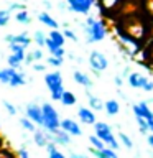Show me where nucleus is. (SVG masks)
Returning <instances> with one entry per match:
<instances>
[{"mask_svg":"<svg viewBox=\"0 0 153 158\" xmlns=\"http://www.w3.org/2000/svg\"><path fill=\"white\" fill-rule=\"evenodd\" d=\"M82 31L86 33L87 43H101L107 36V27L101 18L89 15L86 17V22L82 23Z\"/></svg>","mask_w":153,"mask_h":158,"instance_id":"f257e3e1","label":"nucleus"},{"mask_svg":"<svg viewBox=\"0 0 153 158\" xmlns=\"http://www.w3.org/2000/svg\"><path fill=\"white\" fill-rule=\"evenodd\" d=\"M44 84H46V87L49 89V92H51L53 101L61 102L63 94L66 92V89H64V81H63V74L59 73L58 69L46 73L44 74Z\"/></svg>","mask_w":153,"mask_h":158,"instance_id":"f03ea898","label":"nucleus"},{"mask_svg":"<svg viewBox=\"0 0 153 158\" xmlns=\"http://www.w3.org/2000/svg\"><path fill=\"white\" fill-rule=\"evenodd\" d=\"M94 135H97L109 148H112V150L117 152L118 148H120V142H118L117 135L114 133V128H112L110 123L97 120L96 125H94Z\"/></svg>","mask_w":153,"mask_h":158,"instance_id":"7ed1b4c3","label":"nucleus"},{"mask_svg":"<svg viewBox=\"0 0 153 158\" xmlns=\"http://www.w3.org/2000/svg\"><path fill=\"white\" fill-rule=\"evenodd\" d=\"M41 109H43V127L41 128L48 130L49 133L59 130V128H61V120L63 118L59 117V112L54 109V106L51 102H43Z\"/></svg>","mask_w":153,"mask_h":158,"instance_id":"20e7f679","label":"nucleus"},{"mask_svg":"<svg viewBox=\"0 0 153 158\" xmlns=\"http://www.w3.org/2000/svg\"><path fill=\"white\" fill-rule=\"evenodd\" d=\"M115 35H117V43L120 44L122 53H125L130 58H137L138 53H140V43H138V40L118 28L115 30Z\"/></svg>","mask_w":153,"mask_h":158,"instance_id":"39448f33","label":"nucleus"},{"mask_svg":"<svg viewBox=\"0 0 153 158\" xmlns=\"http://www.w3.org/2000/svg\"><path fill=\"white\" fill-rule=\"evenodd\" d=\"M68 3V10L76 15L89 17L92 8L96 7V0H64Z\"/></svg>","mask_w":153,"mask_h":158,"instance_id":"423d86ee","label":"nucleus"},{"mask_svg":"<svg viewBox=\"0 0 153 158\" xmlns=\"http://www.w3.org/2000/svg\"><path fill=\"white\" fill-rule=\"evenodd\" d=\"M89 66H91L92 73L99 76L101 73H104L109 68V59L102 51H97V49H92L89 53Z\"/></svg>","mask_w":153,"mask_h":158,"instance_id":"0eeeda50","label":"nucleus"},{"mask_svg":"<svg viewBox=\"0 0 153 158\" xmlns=\"http://www.w3.org/2000/svg\"><path fill=\"white\" fill-rule=\"evenodd\" d=\"M132 112L135 117H143L148 123V128H150V133H153V109L150 107V102L142 101L137 104H132Z\"/></svg>","mask_w":153,"mask_h":158,"instance_id":"6e6552de","label":"nucleus"},{"mask_svg":"<svg viewBox=\"0 0 153 158\" xmlns=\"http://www.w3.org/2000/svg\"><path fill=\"white\" fill-rule=\"evenodd\" d=\"M3 41L8 44H20V46H23L25 49H27L30 44H31L33 40L30 38V35L27 31H23V33H18V35H15V33H8V35H5L3 36Z\"/></svg>","mask_w":153,"mask_h":158,"instance_id":"1a4fd4ad","label":"nucleus"},{"mask_svg":"<svg viewBox=\"0 0 153 158\" xmlns=\"http://www.w3.org/2000/svg\"><path fill=\"white\" fill-rule=\"evenodd\" d=\"M25 115H27L30 120H33L38 127H43V109L39 104L30 102L25 107Z\"/></svg>","mask_w":153,"mask_h":158,"instance_id":"9d476101","label":"nucleus"},{"mask_svg":"<svg viewBox=\"0 0 153 158\" xmlns=\"http://www.w3.org/2000/svg\"><path fill=\"white\" fill-rule=\"evenodd\" d=\"M61 128L64 132H68L71 137H82V128L79 125V122H76L71 117H66L61 120Z\"/></svg>","mask_w":153,"mask_h":158,"instance_id":"9b49d317","label":"nucleus"},{"mask_svg":"<svg viewBox=\"0 0 153 158\" xmlns=\"http://www.w3.org/2000/svg\"><path fill=\"white\" fill-rule=\"evenodd\" d=\"M148 79L150 77H147L145 74H142L138 71H132L130 74H128V77H127V82H128V86H130L132 89H142L143 91V87H145V84L148 82Z\"/></svg>","mask_w":153,"mask_h":158,"instance_id":"f8f14e48","label":"nucleus"},{"mask_svg":"<svg viewBox=\"0 0 153 158\" xmlns=\"http://www.w3.org/2000/svg\"><path fill=\"white\" fill-rule=\"evenodd\" d=\"M77 117H79V120H81L84 125H96V122H97V118H96V112L92 110L91 107H84L81 106L77 109Z\"/></svg>","mask_w":153,"mask_h":158,"instance_id":"ddd939ff","label":"nucleus"},{"mask_svg":"<svg viewBox=\"0 0 153 158\" xmlns=\"http://www.w3.org/2000/svg\"><path fill=\"white\" fill-rule=\"evenodd\" d=\"M33 142L35 145L39 147V148H46L49 143H51V133L44 128H38L36 132L33 133Z\"/></svg>","mask_w":153,"mask_h":158,"instance_id":"4468645a","label":"nucleus"},{"mask_svg":"<svg viewBox=\"0 0 153 158\" xmlns=\"http://www.w3.org/2000/svg\"><path fill=\"white\" fill-rule=\"evenodd\" d=\"M27 82H28V79H27V76H25V73L22 69L10 68V84H8L10 87H22Z\"/></svg>","mask_w":153,"mask_h":158,"instance_id":"2eb2a0df","label":"nucleus"},{"mask_svg":"<svg viewBox=\"0 0 153 158\" xmlns=\"http://www.w3.org/2000/svg\"><path fill=\"white\" fill-rule=\"evenodd\" d=\"M51 142L56 143L58 147H68L71 143V135L68 132H64L63 128H59L56 132H51Z\"/></svg>","mask_w":153,"mask_h":158,"instance_id":"dca6fc26","label":"nucleus"},{"mask_svg":"<svg viewBox=\"0 0 153 158\" xmlns=\"http://www.w3.org/2000/svg\"><path fill=\"white\" fill-rule=\"evenodd\" d=\"M38 20H39V23H43L46 28L49 30H59V23H58V20L56 18H53V15L49 13V12H39L38 13Z\"/></svg>","mask_w":153,"mask_h":158,"instance_id":"f3484780","label":"nucleus"},{"mask_svg":"<svg viewBox=\"0 0 153 158\" xmlns=\"http://www.w3.org/2000/svg\"><path fill=\"white\" fill-rule=\"evenodd\" d=\"M72 79H74V82L79 84V86H82L84 89H91L92 87V79L87 76L86 73H82V71H79V69H76V71L72 73Z\"/></svg>","mask_w":153,"mask_h":158,"instance_id":"a211bd4d","label":"nucleus"},{"mask_svg":"<svg viewBox=\"0 0 153 158\" xmlns=\"http://www.w3.org/2000/svg\"><path fill=\"white\" fill-rule=\"evenodd\" d=\"M104 110H105V114L109 117H115L120 114V104H118L117 99H109V101H105Z\"/></svg>","mask_w":153,"mask_h":158,"instance_id":"6ab92c4d","label":"nucleus"},{"mask_svg":"<svg viewBox=\"0 0 153 158\" xmlns=\"http://www.w3.org/2000/svg\"><path fill=\"white\" fill-rule=\"evenodd\" d=\"M86 96H87V99H89V107L92 109L94 112H99V110H104V106H105V102H102V99L101 97H97V96H94V94H91V92H86Z\"/></svg>","mask_w":153,"mask_h":158,"instance_id":"aec40b11","label":"nucleus"},{"mask_svg":"<svg viewBox=\"0 0 153 158\" xmlns=\"http://www.w3.org/2000/svg\"><path fill=\"white\" fill-rule=\"evenodd\" d=\"M48 38L51 40L56 46H63L64 48V44H66V36H64V33L59 31V30H49Z\"/></svg>","mask_w":153,"mask_h":158,"instance_id":"412c9836","label":"nucleus"},{"mask_svg":"<svg viewBox=\"0 0 153 158\" xmlns=\"http://www.w3.org/2000/svg\"><path fill=\"white\" fill-rule=\"evenodd\" d=\"M18 123H20V127H22L25 132H30L31 135L38 130V128H36L38 125H36V123H35L33 120H30L27 115H25V117H20V118H18Z\"/></svg>","mask_w":153,"mask_h":158,"instance_id":"4be33fe9","label":"nucleus"},{"mask_svg":"<svg viewBox=\"0 0 153 158\" xmlns=\"http://www.w3.org/2000/svg\"><path fill=\"white\" fill-rule=\"evenodd\" d=\"M61 104H63L64 107H72V106H76V104H77V97H76V94L71 92V91H66V92L63 94Z\"/></svg>","mask_w":153,"mask_h":158,"instance_id":"5701e85b","label":"nucleus"},{"mask_svg":"<svg viewBox=\"0 0 153 158\" xmlns=\"http://www.w3.org/2000/svg\"><path fill=\"white\" fill-rule=\"evenodd\" d=\"M13 18L22 25H30L31 23V15H30L28 10H20V12L13 13Z\"/></svg>","mask_w":153,"mask_h":158,"instance_id":"b1692460","label":"nucleus"},{"mask_svg":"<svg viewBox=\"0 0 153 158\" xmlns=\"http://www.w3.org/2000/svg\"><path fill=\"white\" fill-rule=\"evenodd\" d=\"M8 48H10V51H12V54H15V56L25 64V59H27V49H25L23 46H20V44H10Z\"/></svg>","mask_w":153,"mask_h":158,"instance_id":"393cba45","label":"nucleus"},{"mask_svg":"<svg viewBox=\"0 0 153 158\" xmlns=\"http://www.w3.org/2000/svg\"><path fill=\"white\" fill-rule=\"evenodd\" d=\"M117 138H118V142H120V145H123V148H127V150H133V140L128 137V133L118 132Z\"/></svg>","mask_w":153,"mask_h":158,"instance_id":"a878e982","label":"nucleus"},{"mask_svg":"<svg viewBox=\"0 0 153 158\" xmlns=\"http://www.w3.org/2000/svg\"><path fill=\"white\" fill-rule=\"evenodd\" d=\"M46 40H48V36L44 35L43 30H36V31L33 33V41L36 43L38 48H44V46H46Z\"/></svg>","mask_w":153,"mask_h":158,"instance_id":"bb28decb","label":"nucleus"},{"mask_svg":"<svg viewBox=\"0 0 153 158\" xmlns=\"http://www.w3.org/2000/svg\"><path fill=\"white\" fill-rule=\"evenodd\" d=\"M89 143H91V147L96 148V150H105V148H107V145L97 135H91V137H89Z\"/></svg>","mask_w":153,"mask_h":158,"instance_id":"cd10ccee","label":"nucleus"},{"mask_svg":"<svg viewBox=\"0 0 153 158\" xmlns=\"http://www.w3.org/2000/svg\"><path fill=\"white\" fill-rule=\"evenodd\" d=\"M135 122H137V125H138V132L142 133V135H148V132H150V128H148V123L147 120L143 117H135Z\"/></svg>","mask_w":153,"mask_h":158,"instance_id":"c85d7f7f","label":"nucleus"},{"mask_svg":"<svg viewBox=\"0 0 153 158\" xmlns=\"http://www.w3.org/2000/svg\"><path fill=\"white\" fill-rule=\"evenodd\" d=\"M7 66L8 68H13V69H22L23 63L20 61L15 54H8V56H7Z\"/></svg>","mask_w":153,"mask_h":158,"instance_id":"c756f323","label":"nucleus"},{"mask_svg":"<svg viewBox=\"0 0 153 158\" xmlns=\"http://www.w3.org/2000/svg\"><path fill=\"white\" fill-rule=\"evenodd\" d=\"M12 18V12L8 8H2L0 10V27H7Z\"/></svg>","mask_w":153,"mask_h":158,"instance_id":"7c9ffc66","label":"nucleus"},{"mask_svg":"<svg viewBox=\"0 0 153 158\" xmlns=\"http://www.w3.org/2000/svg\"><path fill=\"white\" fill-rule=\"evenodd\" d=\"M46 64L53 68H61L64 64V58H56V56H48L46 58Z\"/></svg>","mask_w":153,"mask_h":158,"instance_id":"2f4dec72","label":"nucleus"},{"mask_svg":"<svg viewBox=\"0 0 153 158\" xmlns=\"http://www.w3.org/2000/svg\"><path fill=\"white\" fill-rule=\"evenodd\" d=\"M2 104H3V109H5V110H7V114H8V115H17L18 109L15 107V106H13V104L10 102V101H3Z\"/></svg>","mask_w":153,"mask_h":158,"instance_id":"473e14b6","label":"nucleus"},{"mask_svg":"<svg viewBox=\"0 0 153 158\" xmlns=\"http://www.w3.org/2000/svg\"><path fill=\"white\" fill-rule=\"evenodd\" d=\"M31 58H33V63H39L41 59H44V53H43V49L41 48H36V49H33L31 53Z\"/></svg>","mask_w":153,"mask_h":158,"instance_id":"72a5a7b5","label":"nucleus"},{"mask_svg":"<svg viewBox=\"0 0 153 158\" xmlns=\"http://www.w3.org/2000/svg\"><path fill=\"white\" fill-rule=\"evenodd\" d=\"M0 82L2 84H10V68H2V74H0Z\"/></svg>","mask_w":153,"mask_h":158,"instance_id":"f704fd0d","label":"nucleus"},{"mask_svg":"<svg viewBox=\"0 0 153 158\" xmlns=\"http://www.w3.org/2000/svg\"><path fill=\"white\" fill-rule=\"evenodd\" d=\"M8 10L12 13H17L20 10H27V7H25V3H22V2H13V3L8 5Z\"/></svg>","mask_w":153,"mask_h":158,"instance_id":"c9c22d12","label":"nucleus"},{"mask_svg":"<svg viewBox=\"0 0 153 158\" xmlns=\"http://www.w3.org/2000/svg\"><path fill=\"white\" fill-rule=\"evenodd\" d=\"M63 33H64V36H66V40H71L72 43H77V41H79L77 35L74 33L72 30H69V28H64V30H63Z\"/></svg>","mask_w":153,"mask_h":158,"instance_id":"e433bc0d","label":"nucleus"},{"mask_svg":"<svg viewBox=\"0 0 153 158\" xmlns=\"http://www.w3.org/2000/svg\"><path fill=\"white\" fill-rule=\"evenodd\" d=\"M17 155H18V158H31V153L28 152L27 147H20L18 152H17Z\"/></svg>","mask_w":153,"mask_h":158,"instance_id":"4c0bfd02","label":"nucleus"},{"mask_svg":"<svg viewBox=\"0 0 153 158\" xmlns=\"http://www.w3.org/2000/svg\"><path fill=\"white\" fill-rule=\"evenodd\" d=\"M48 158H68V156L64 155V153L59 150V148H54L53 152H49V153H48Z\"/></svg>","mask_w":153,"mask_h":158,"instance_id":"58836bf2","label":"nucleus"},{"mask_svg":"<svg viewBox=\"0 0 153 158\" xmlns=\"http://www.w3.org/2000/svg\"><path fill=\"white\" fill-rule=\"evenodd\" d=\"M31 69H33V71H36V73H44V71H46V66L39 61V63H33L31 64Z\"/></svg>","mask_w":153,"mask_h":158,"instance_id":"ea45409f","label":"nucleus"},{"mask_svg":"<svg viewBox=\"0 0 153 158\" xmlns=\"http://www.w3.org/2000/svg\"><path fill=\"white\" fill-rule=\"evenodd\" d=\"M101 2H102V7H104V8H109V10H110V8H114V7L118 3V0H101Z\"/></svg>","mask_w":153,"mask_h":158,"instance_id":"a19ab883","label":"nucleus"},{"mask_svg":"<svg viewBox=\"0 0 153 158\" xmlns=\"http://www.w3.org/2000/svg\"><path fill=\"white\" fill-rule=\"evenodd\" d=\"M104 158H118V155H117V152L115 150H112V148H105L104 150Z\"/></svg>","mask_w":153,"mask_h":158,"instance_id":"79ce46f5","label":"nucleus"},{"mask_svg":"<svg viewBox=\"0 0 153 158\" xmlns=\"http://www.w3.org/2000/svg\"><path fill=\"white\" fill-rule=\"evenodd\" d=\"M143 91H145V92H151V91H153V79H148V82L145 84Z\"/></svg>","mask_w":153,"mask_h":158,"instance_id":"37998d69","label":"nucleus"},{"mask_svg":"<svg viewBox=\"0 0 153 158\" xmlns=\"http://www.w3.org/2000/svg\"><path fill=\"white\" fill-rule=\"evenodd\" d=\"M114 84H115L117 87H122L123 86V77L122 76H115L114 77Z\"/></svg>","mask_w":153,"mask_h":158,"instance_id":"c03bdc74","label":"nucleus"},{"mask_svg":"<svg viewBox=\"0 0 153 158\" xmlns=\"http://www.w3.org/2000/svg\"><path fill=\"white\" fill-rule=\"evenodd\" d=\"M147 143H148V147L153 150V133H148L147 135Z\"/></svg>","mask_w":153,"mask_h":158,"instance_id":"a18cd8bd","label":"nucleus"},{"mask_svg":"<svg viewBox=\"0 0 153 158\" xmlns=\"http://www.w3.org/2000/svg\"><path fill=\"white\" fill-rule=\"evenodd\" d=\"M41 3H43V7L46 8V12L51 8V2H49V0H41Z\"/></svg>","mask_w":153,"mask_h":158,"instance_id":"49530a36","label":"nucleus"},{"mask_svg":"<svg viewBox=\"0 0 153 158\" xmlns=\"http://www.w3.org/2000/svg\"><path fill=\"white\" fill-rule=\"evenodd\" d=\"M68 158H87L86 155H81V153H71Z\"/></svg>","mask_w":153,"mask_h":158,"instance_id":"de8ad7c7","label":"nucleus"},{"mask_svg":"<svg viewBox=\"0 0 153 158\" xmlns=\"http://www.w3.org/2000/svg\"><path fill=\"white\" fill-rule=\"evenodd\" d=\"M0 74H2V68H0Z\"/></svg>","mask_w":153,"mask_h":158,"instance_id":"09e8293b","label":"nucleus"}]
</instances>
